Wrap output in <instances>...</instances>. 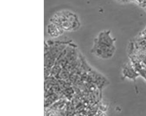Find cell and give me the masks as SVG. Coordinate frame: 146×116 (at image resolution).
<instances>
[{
  "instance_id": "cell-1",
  "label": "cell",
  "mask_w": 146,
  "mask_h": 116,
  "mask_svg": "<svg viewBox=\"0 0 146 116\" xmlns=\"http://www.w3.org/2000/svg\"><path fill=\"white\" fill-rule=\"evenodd\" d=\"M50 22L66 31H74L80 27L78 17L75 14L66 10L56 14L51 18Z\"/></svg>"
},
{
  "instance_id": "cell-2",
  "label": "cell",
  "mask_w": 146,
  "mask_h": 116,
  "mask_svg": "<svg viewBox=\"0 0 146 116\" xmlns=\"http://www.w3.org/2000/svg\"><path fill=\"white\" fill-rule=\"evenodd\" d=\"M115 52L114 46H108L98 43L95 41L91 52L100 59L107 60L112 57Z\"/></svg>"
},
{
  "instance_id": "cell-3",
  "label": "cell",
  "mask_w": 146,
  "mask_h": 116,
  "mask_svg": "<svg viewBox=\"0 0 146 116\" xmlns=\"http://www.w3.org/2000/svg\"><path fill=\"white\" fill-rule=\"evenodd\" d=\"M98 43L108 46H114V39L111 37L110 32L104 31L101 32L95 40Z\"/></svg>"
},
{
  "instance_id": "cell-4",
  "label": "cell",
  "mask_w": 146,
  "mask_h": 116,
  "mask_svg": "<svg viewBox=\"0 0 146 116\" xmlns=\"http://www.w3.org/2000/svg\"><path fill=\"white\" fill-rule=\"evenodd\" d=\"M47 32L51 37H57L62 35L64 30L59 26L51 22L47 26Z\"/></svg>"
}]
</instances>
